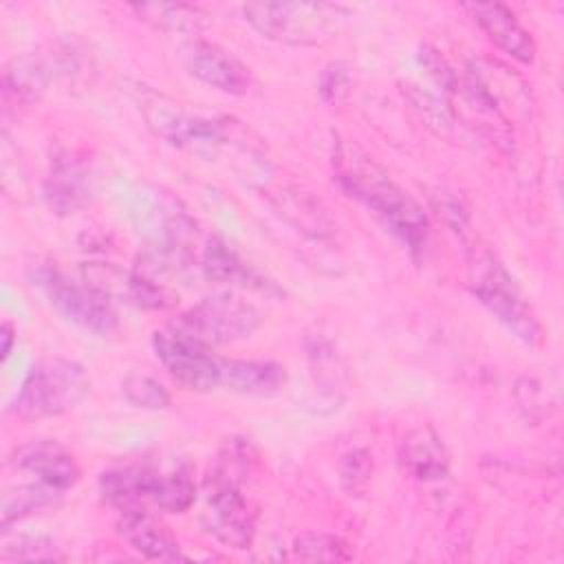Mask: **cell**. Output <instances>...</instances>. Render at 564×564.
<instances>
[{
  "mask_svg": "<svg viewBox=\"0 0 564 564\" xmlns=\"http://www.w3.org/2000/svg\"><path fill=\"white\" fill-rule=\"evenodd\" d=\"M260 322V311L247 300H240L231 293H216L203 297L176 315L170 328L214 348L218 344H231L251 337Z\"/></svg>",
  "mask_w": 564,
  "mask_h": 564,
  "instance_id": "obj_6",
  "label": "cell"
},
{
  "mask_svg": "<svg viewBox=\"0 0 564 564\" xmlns=\"http://www.w3.org/2000/svg\"><path fill=\"white\" fill-rule=\"evenodd\" d=\"M286 381L284 366L275 361H253V359H229V370L223 390L249 397L275 394Z\"/></svg>",
  "mask_w": 564,
  "mask_h": 564,
  "instance_id": "obj_20",
  "label": "cell"
},
{
  "mask_svg": "<svg viewBox=\"0 0 564 564\" xmlns=\"http://www.w3.org/2000/svg\"><path fill=\"white\" fill-rule=\"evenodd\" d=\"M463 9L500 51L524 64L535 59V42L509 7L500 2H469Z\"/></svg>",
  "mask_w": 564,
  "mask_h": 564,
  "instance_id": "obj_15",
  "label": "cell"
},
{
  "mask_svg": "<svg viewBox=\"0 0 564 564\" xmlns=\"http://www.w3.org/2000/svg\"><path fill=\"white\" fill-rule=\"evenodd\" d=\"M152 346L172 379L187 390L209 392L225 386L229 359L216 355L212 346L189 339L170 326L154 333Z\"/></svg>",
  "mask_w": 564,
  "mask_h": 564,
  "instance_id": "obj_8",
  "label": "cell"
},
{
  "mask_svg": "<svg viewBox=\"0 0 564 564\" xmlns=\"http://www.w3.org/2000/svg\"><path fill=\"white\" fill-rule=\"evenodd\" d=\"M59 491L44 485V482H37V485H22L13 491H7L4 494V500H2V531H9V527L26 516H31L33 511H40L44 507H48L55 496Z\"/></svg>",
  "mask_w": 564,
  "mask_h": 564,
  "instance_id": "obj_23",
  "label": "cell"
},
{
  "mask_svg": "<svg viewBox=\"0 0 564 564\" xmlns=\"http://www.w3.org/2000/svg\"><path fill=\"white\" fill-rule=\"evenodd\" d=\"M333 167L341 189L359 200L412 256L425 249L430 220L423 207L381 165L359 148L339 141L333 152Z\"/></svg>",
  "mask_w": 564,
  "mask_h": 564,
  "instance_id": "obj_1",
  "label": "cell"
},
{
  "mask_svg": "<svg viewBox=\"0 0 564 564\" xmlns=\"http://www.w3.org/2000/svg\"><path fill=\"white\" fill-rule=\"evenodd\" d=\"M141 112L148 128L165 143L176 148L218 145L227 139V119L194 115L174 99L154 90L143 93Z\"/></svg>",
  "mask_w": 564,
  "mask_h": 564,
  "instance_id": "obj_9",
  "label": "cell"
},
{
  "mask_svg": "<svg viewBox=\"0 0 564 564\" xmlns=\"http://www.w3.org/2000/svg\"><path fill=\"white\" fill-rule=\"evenodd\" d=\"M117 533L123 538V542L130 549H134L148 560H161V562L183 560L176 538L156 518H152L145 511V507L121 511L117 522Z\"/></svg>",
  "mask_w": 564,
  "mask_h": 564,
  "instance_id": "obj_17",
  "label": "cell"
},
{
  "mask_svg": "<svg viewBox=\"0 0 564 564\" xmlns=\"http://www.w3.org/2000/svg\"><path fill=\"white\" fill-rule=\"evenodd\" d=\"M185 70L198 82L227 95H245L251 88V70L231 51L207 42L189 40L178 53Z\"/></svg>",
  "mask_w": 564,
  "mask_h": 564,
  "instance_id": "obj_10",
  "label": "cell"
},
{
  "mask_svg": "<svg viewBox=\"0 0 564 564\" xmlns=\"http://www.w3.org/2000/svg\"><path fill=\"white\" fill-rule=\"evenodd\" d=\"M200 524L220 544L242 551L256 538V511L242 494V482L209 469Z\"/></svg>",
  "mask_w": 564,
  "mask_h": 564,
  "instance_id": "obj_7",
  "label": "cell"
},
{
  "mask_svg": "<svg viewBox=\"0 0 564 564\" xmlns=\"http://www.w3.org/2000/svg\"><path fill=\"white\" fill-rule=\"evenodd\" d=\"M88 375L77 361L42 359L29 370L9 412L20 419L57 416L73 410L88 394Z\"/></svg>",
  "mask_w": 564,
  "mask_h": 564,
  "instance_id": "obj_4",
  "label": "cell"
},
{
  "mask_svg": "<svg viewBox=\"0 0 564 564\" xmlns=\"http://www.w3.org/2000/svg\"><path fill=\"white\" fill-rule=\"evenodd\" d=\"M469 289L513 337L527 346H538L542 341V324L533 308L524 302L507 269L485 249L474 251L469 264Z\"/></svg>",
  "mask_w": 564,
  "mask_h": 564,
  "instance_id": "obj_3",
  "label": "cell"
},
{
  "mask_svg": "<svg viewBox=\"0 0 564 564\" xmlns=\"http://www.w3.org/2000/svg\"><path fill=\"white\" fill-rule=\"evenodd\" d=\"M293 555L302 562H350V544L330 533H302L293 540Z\"/></svg>",
  "mask_w": 564,
  "mask_h": 564,
  "instance_id": "obj_24",
  "label": "cell"
},
{
  "mask_svg": "<svg viewBox=\"0 0 564 564\" xmlns=\"http://www.w3.org/2000/svg\"><path fill=\"white\" fill-rule=\"evenodd\" d=\"M82 280L104 293L110 302L121 300L137 308H167L174 300L167 289L139 271L121 269L110 262L82 264Z\"/></svg>",
  "mask_w": 564,
  "mask_h": 564,
  "instance_id": "obj_11",
  "label": "cell"
},
{
  "mask_svg": "<svg viewBox=\"0 0 564 564\" xmlns=\"http://www.w3.org/2000/svg\"><path fill=\"white\" fill-rule=\"evenodd\" d=\"M0 560L4 562H57L64 560L59 546L46 535L20 533V535H4Z\"/></svg>",
  "mask_w": 564,
  "mask_h": 564,
  "instance_id": "obj_25",
  "label": "cell"
},
{
  "mask_svg": "<svg viewBox=\"0 0 564 564\" xmlns=\"http://www.w3.org/2000/svg\"><path fill=\"white\" fill-rule=\"evenodd\" d=\"M29 280L66 322L99 337L112 335L119 328L112 302L86 280H73L51 262L31 267Z\"/></svg>",
  "mask_w": 564,
  "mask_h": 564,
  "instance_id": "obj_5",
  "label": "cell"
},
{
  "mask_svg": "<svg viewBox=\"0 0 564 564\" xmlns=\"http://www.w3.org/2000/svg\"><path fill=\"white\" fill-rule=\"evenodd\" d=\"M9 463L15 469L37 476V482H44L57 491H66L79 480V465L75 456L59 445L57 441H31L11 452Z\"/></svg>",
  "mask_w": 564,
  "mask_h": 564,
  "instance_id": "obj_14",
  "label": "cell"
},
{
  "mask_svg": "<svg viewBox=\"0 0 564 564\" xmlns=\"http://www.w3.org/2000/svg\"><path fill=\"white\" fill-rule=\"evenodd\" d=\"M372 478V456L368 449H352L339 463V482L348 496H364Z\"/></svg>",
  "mask_w": 564,
  "mask_h": 564,
  "instance_id": "obj_27",
  "label": "cell"
},
{
  "mask_svg": "<svg viewBox=\"0 0 564 564\" xmlns=\"http://www.w3.org/2000/svg\"><path fill=\"white\" fill-rule=\"evenodd\" d=\"M95 192V178L88 161L77 152H59L53 156L44 178V200L59 214L68 216L86 207Z\"/></svg>",
  "mask_w": 564,
  "mask_h": 564,
  "instance_id": "obj_13",
  "label": "cell"
},
{
  "mask_svg": "<svg viewBox=\"0 0 564 564\" xmlns=\"http://www.w3.org/2000/svg\"><path fill=\"white\" fill-rule=\"evenodd\" d=\"M194 498L196 485L192 478V469L187 465H178L167 474L159 471L150 500L167 513H183L194 505Z\"/></svg>",
  "mask_w": 564,
  "mask_h": 564,
  "instance_id": "obj_22",
  "label": "cell"
},
{
  "mask_svg": "<svg viewBox=\"0 0 564 564\" xmlns=\"http://www.w3.org/2000/svg\"><path fill=\"white\" fill-rule=\"evenodd\" d=\"M200 271L209 282L229 284L238 289L258 291L262 295L282 297L284 289L269 278L264 271H260L256 264H251L247 258H242L225 238L209 236L203 253H200Z\"/></svg>",
  "mask_w": 564,
  "mask_h": 564,
  "instance_id": "obj_12",
  "label": "cell"
},
{
  "mask_svg": "<svg viewBox=\"0 0 564 564\" xmlns=\"http://www.w3.org/2000/svg\"><path fill=\"white\" fill-rule=\"evenodd\" d=\"M73 59L66 51H51V53H33L22 59H13L4 68V95H15L20 101L35 99L51 79L70 73Z\"/></svg>",
  "mask_w": 564,
  "mask_h": 564,
  "instance_id": "obj_16",
  "label": "cell"
},
{
  "mask_svg": "<svg viewBox=\"0 0 564 564\" xmlns=\"http://www.w3.org/2000/svg\"><path fill=\"white\" fill-rule=\"evenodd\" d=\"M419 59L421 64L427 68V73L432 75V79L445 88L447 93H456L458 90V75L456 70L447 64V59L432 46H421V53H419Z\"/></svg>",
  "mask_w": 564,
  "mask_h": 564,
  "instance_id": "obj_29",
  "label": "cell"
},
{
  "mask_svg": "<svg viewBox=\"0 0 564 564\" xmlns=\"http://www.w3.org/2000/svg\"><path fill=\"white\" fill-rule=\"evenodd\" d=\"M159 469L150 465H121L99 476L101 498L119 513L130 509H143V502L152 498Z\"/></svg>",
  "mask_w": 564,
  "mask_h": 564,
  "instance_id": "obj_18",
  "label": "cell"
},
{
  "mask_svg": "<svg viewBox=\"0 0 564 564\" xmlns=\"http://www.w3.org/2000/svg\"><path fill=\"white\" fill-rule=\"evenodd\" d=\"M245 20L267 40L317 46L335 37L350 11L330 2H247Z\"/></svg>",
  "mask_w": 564,
  "mask_h": 564,
  "instance_id": "obj_2",
  "label": "cell"
},
{
  "mask_svg": "<svg viewBox=\"0 0 564 564\" xmlns=\"http://www.w3.org/2000/svg\"><path fill=\"white\" fill-rule=\"evenodd\" d=\"M123 397L134 408L143 410H163L170 405L167 390L148 375H128L123 379Z\"/></svg>",
  "mask_w": 564,
  "mask_h": 564,
  "instance_id": "obj_26",
  "label": "cell"
},
{
  "mask_svg": "<svg viewBox=\"0 0 564 564\" xmlns=\"http://www.w3.org/2000/svg\"><path fill=\"white\" fill-rule=\"evenodd\" d=\"M399 458L403 469L423 482L441 480L449 471V456L441 436L432 427H416L401 441Z\"/></svg>",
  "mask_w": 564,
  "mask_h": 564,
  "instance_id": "obj_19",
  "label": "cell"
},
{
  "mask_svg": "<svg viewBox=\"0 0 564 564\" xmlns=\"http://www.w3.org/2000/svg\"><path fill=\"white\" fill-rule=\"evenodd\" d=\"M130 9L139 15V20L170 33L196 35L209 24V15L200 7L183 2H145L132 4Z\"/></svg>",
  "mask_w": 564,
  "mask_h": 564,
  "instance_id": "obj_21",
  "label": "cell"
},
{
  "mask_svg": "<svg viewBox=\"0 0 564 564\" xmlns=\"http://www.w3.org/2000/svg\"><path fill=\"white\" fill-rule=\"evenodd\" d=\"M352 86V73L346 62H330L322 68L317 79L319 99L328 106H339Z\"/></svg>",
  "mask_w": 564,
  "mask_h": 564,
  "instance_id": "obj_28",
  "label": "cell"
},
{
  "mask_svg": "<svg viewBox=\"0 0 564 564\" xmlns=\"http://www.w3.org/2000/svg\"><path fill=\"white\" fill-rule=\"evenodd\" d=\"M0 335H2V359H7L11 355V346H13V339H15V330L9 322L2 324L0 328Z\"/></svg>",
  "mask_w": 564,
  "mask_h": 564,
  "instance_id": "obj_30",
  "label": "cell"
}]
</instances>
